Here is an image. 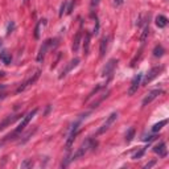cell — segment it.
Returning <instances> with one entry per match:
<instances>
[{"label":"cell","mask_w":169,"mask_h":169,"mask_svg":"<svg viewBox=\"0 0 169 169\" xmlns=\"http://www.w3.org/2000/svg\"><path fill=\"white\" fill-rule=\"evenodd\" d=\"M161 72H162V67H161V66H155V67H152V69L147 73V75L144 77V79H143V83H142V84L147 86V84H148L149 82H152L155 78L159 77V74H160Z\"/></svg>","instance_id":"obj_6"},{"label":"cell","mask_w":169,"mask_h":169,"mask_svg":"<svg viewBox=\"0 0 169 169\" xmlns=\"http://www.w3.org/2000/svg\"><path fill=\"white\" fill-rule=\"evenodd\" d=\"M32 165H33L32 159H27V160H24V161L21 162V168H24V169H27V168H32Z\"/></svg>","instance_id":"obj_27"},{"label":"cell","mask_w":169,"mask_h":169,"mask_svg":"<svg viewBox=\"0 0 169 169\" xmlns=\"http://www.w3.org/2000/svg\"><path fill=\"white\" fill-rule=\"evenodd\" d=\"M37 111H38V110H37V108H35V110H32V111H29V112H28V114L25 115V116H22L21 123H20V124H19V127H17V128H16L13 132L19 135L21 131H24V129H25V127H27L28 124H29V122H30V120H32V118L35 116L36 114H37Z\"/></svg>","instance_id":"obj_3"},{"label":"cell","mask_w":169,"mask_h":169,"mask_svg":"<svg viewBox=\"0 0 169 169\" xmlns=\"http://www.w3.org/2000/svg\"><path fill=\"white\" fill-rule=\"evenodd\" d=\"M107 48H108V37H103L102 41H100V48H99V56H100V58L105 57Z\"/></svg>","instance_id":"obj_15"},{"label":"cell","mask_w":169,"mask_h":169,"mask_svg":"<svg viewBox=\"0 0 169 169\" xmlns=\"http://www.w3.org/2000/svg\"><path fill=\"white\" fill-rule=\"evenodd\" d=\"M66 5H67V1H64L62 4H61V9H60V17H62L64 16V12L66 11Z\"/></svg>","instance_id":"obj_29"},{"label":"cell","mask_w":169,"mask_h":169,"mask_svg":"<svg viewBox=\"0 0 169 169\" xmlns=\"http://www.w3.org/2000/svg\"><path fill=\"white\" fill-rule=\"evenodd\" d=\"M19 118H22V116L21 115H11V116H7L1 123H0V131H3V129L7 128L8 126H11L13 122H16Z\"/></svg>","instance_id":"obj_12"},{"label":"cell","mask_w":169,"mask_h":169,"mask_svg":"<svg viewBox=\"0 0 169 169\" xmlns=\"http://www.w3.org/2000/svg\"><path fill=\"white\" fill-rule=\"evenodd\" d=\"M74 5H75V0H72V3H70L69 8L66 9V13H67V15H70V13L73 12V8H74Z\"/></svg>","instance_id":"obj_30"},{"label":"cell","mask_w":169,"mask_h":169,"mask_svg":"<svg viewBox=\"0 0 169 169\" xmlns=\"http://www.w3.org/2000/svg\"><path fill=\"white\" fill-rule=\"evenodd\" d=\"M142 54H143V48L139 50V52H137V54L134 57V60L131 61V64H129V66H131V67H134L135 65H136V61H139V60H140V57H142Z\"/></svg>","instance_id":"obj_25"},{"label":"cell","mask_w":169,"mask_h":169,"mask_svg":"<svg viewBox=\"0 0 169 169\" xmlns=\"http://www.w3.org/2000/svg\"><path fill=\"white\" fill-rule=\"evenodd\" d=\"M0 61H1L4 65H9L11 61H12V57H11V54L7 52V50H3V52L0 53Z\"/></svg>","instance_id":"obj_18"},{"label":"cell","mask_w":169,"mask_h":169,"mask_svg":"<svg viewBox=\"0 0 169 169\" xmlns=\"http://www.w3.org/2000/svg\"><path fill=\"white\" fill-rule=\"evenodd\" d=\"M135 128L134 127H131V128L128 129V131H127V134H126V142L127 143H131L132 140H134V137H135Z\"/></svg>","instance_id":"obj_22"},{"label":"cell","mask_w":169,"mask_h":169,"mask_svg":"<svg viewBox=\"0 0 169 169\" xmlns=\"http://www.w3.org/2000/svg\"><path fill=\"white\" fill-rule=\"evenodd\" d=\"M153 152H155V153H159L160 157H165V156H167V145H165V143L161 142L160 144L155 145Z\"/></svg>","instance_id":"obj_13"},{"label":"cell","mask_w":169,"mask_h":169,"mask_svg":"<svg viewBox=\"0 0 169 169\" xmlns=\"http://www.w3.org/2000/svg\"><path fill=\"white\" fill-rule=\"evenodd\" d=\"M0 45H1V40H0Z\"/></svg>","instance_id":"obj_40"},{"label":"cell","mask_w":169,"mask_h":169,"mask_svg":"<svg viewBox=\"0 0 169 169\" xmlns=\"http://www.w3.org/2000/svg\"><path fill=\"white\" fill-rule=\"evenodd\" d=\"M98 32H99V21L97 20V22H95V28H94V35H98Z\"/></svg>","instance_id":"obj_32"},{"label":"cell","mask_w":169,"mask_h":169,"mask_svg":"<svg viewBox=\"0 0 169 169\" xmlns=\"http://www.w3.org/2000/svg\"><path fill=\"white\" fill-rule=\"evenodd\" d=\"M155 136H148V137H143V140H145V142H151V140H153Z\"/></svg>","instance_id":"obj_37"},{"label":"cell","mask_w":169,"mask_h":169,"mask_svg":"<svg viewBox=\"0 0 169 169\" xmlns=\"http://www.w3.org/2000/svg\"><path fill=\"white\" fill-rule=\"evenodd\" d=\"M78 64H79V58H74V60H72V61H70V62L66 65V67H65V69L62 70V73H61V74H60V79H62V78L66 77V75H67V73H69L70 70H73V69H74V67L77 66Z\"/></svg>","instance_id":"obj_11"},{"label":"cell","mask_w":169,"mask_h":169,"mask_svg":"<svg viewBox=\"0 0 169 169\" xmlns=\"http://www.w3.org/2000/svg\"><path fill=\"white\" fill-rule=\"evenodd\" d=\"M44 21H45V20H40V21L37 22V25H36V28H35V37L37 38V40L40 38V28H41V24H42Z\"/></svg>","instance_id":"obj_26"},{"label":"cell","mask_w":169,"mask_h":169,"mask_svg":"<svg viewBox=\"0 0 169 169\" xmlns=\"http://www.w3.org/2000/svg\"><path fill=\"white\" fill-rule=\"evenodd\" d=\"M29 3V0H24V4H28Z\"/></svg>","instance_id":"obj_39"},{"label":"cell","mask_w":169,"mask_h":169,"mask_svg":"<svg viewBox=\"0 0 169 169\" xmlns=\"http://www.w3.org/2000/svg\"><path fill=\"white\" fill-rule=\"evenodd\" d=\"M60 58H61V53H58V56H57V60H56V61H54V64L52 65V69H53V67H56V66H57V64H58V61H60Z\"/></svg>","instance_id":"obj_36"},{"label":"cell","mask_w":169,"mask_h":169,"mask_svg":"<svg viewBox=\"0 0 169 169\" xmlns=\"http://www.w3.org/2000/svg\"><path fill=\"white\" fill-rule=\"evenodd\" d=\"M98 145L97 142H94V140L91 139V137H89V139H86V142L83 143L82 145H81L79 148H78V151L75 152L74 155L72 156V160H78L79 157L84 156V155L87 153V152L90 151V149H95V147Z\"/></svg>","instance_id":"obj_1"},{"label":"cell","mask_w":169,"mask_h":169,"mask_svg":"<svg viewBox=\"0 0 169 169\" xmlns=\"http://www.w3.org/2000/svg\"><path fill=\"white\" fill-rule=\"evenodd\" d=\"M50 42H52V40H46L44 42V44L41 45V48H40V50H38V54H37V62L38 64H41L42 61H44V57H45V54H46V50H48V48H49V45H50Z\"/></svg>","instance_id":"obj_10"},{"label":"cell","mask_w":169,"mask_h":169,"mask_svg":"<svg viewBox=\"0 0 169 169\" xmlns=\"http://www.w3.org/2000/svg\"><path fill=\"white\" fill-rule=\"evenodd\" d=\"M100 0H91V8H95L98 7V4H99Z\"/></svg>","instance_id":"obj_35"},{"label":"cell","mask_w":169,"mask_h":169,"mask_svg":"<svg viewBox=\"0 0 169 169\" xmlns=\"http://www.w3.org/2000/svg\"><path fill=\"white\" fill-rule=\"evenodd\" d=\"M4 75H5V73H4V72H0V78H3Z\"/></svg>","instance_id":"obj_38"},{"label":"cell","mask_w":169,"mask_h":169,"mask_svg":"<svg viewBox=\"0 0 169 169\" xmlns=\"http://www.w3.org/2000/svg\"><path fill=\"white\" fill-rule=\"evenodd\" d=\"M81 40H82V30H78L77 35L74 36L73 38V52H78L79 49V45H81Z\"/></svg>","instance_id":"obj_14"},{"label":"cell","mask_w":169,"mask_h":169,"mask_svg":"<svg viewBox=\"0 0 169 169\" xmlns=\"http://www.w3.org/2000/svg\"><path fill=\"white\" fill-rule=\"evenodd\" d=\"M13 29H15V22L11 21V24L8 25V35H9V33H12V32H13Z\"/></svg>","instance_id":"obj_31"},{"label":"cell","mask_w":169,"mask_h":169,"mask_svg":"<svg viewBox=\"0 0 169 169\" xmlns=\"http://www.w3.org/2000/svg\"><path fill=\"white\" fill-rule=\"evenodd\" d=\"M167 123H168V120H167V119H164V120H161V122L156 123V124H155L153 127H152V132H153V134H156V132H159L160 129L162 128V127H164L165 124H167Z\"/></svg>","instance_id":"obj_21"},{"label":"cell","mask_w":169,"mask_h":169,"mask_svg":"<svg viewBox=\"0 0 169 169\" xmlns=\"http://www.w3.org/2000/svg\"><path fill=\"white\" fill-rule=\"evenodd\" d=\"M148 35H149V21L148 22H145V25H144V28H143V30H142V35H140V42H142V45H144V42L145 40L148 38Z\"/></svg>","instance_id":"obj_17"},{"label":"cell","mask_w":169,"mask_h":169,"mask_svg":"<svg viewBox=\"0 0 169 169\" xmlns=\"http://www.w3.org/2000/svg\"><path fill=\"white\" fill-rule=\"evenodd\" d=\"M160 94H162V90H153V91H151V92H149V94L147 95V97L143 99V103H142L143 107H145L147 105H149V103H151L152 100L156 99V98L159 97Z\"/></svg>","instance_id":"obj_9"},{"label":"cell","mask_w":169,"mask_h":169,"mask_svg":"<svg viewBox=\"0 0 169 169\" xmlns=\"http://www.w3.org/2000/svg\"><path fill=\"white\" fill-rule=\"evenodd\" d=\"M156 164V160H153V161H151V162H148L147 165H144V169H149L151 167H153V165Z\"/></svg>","instance_id":"obj_33"},{"label":"cell","mask_w":169,"mask_h":169,"mask_svg":"<svg viewBox=\"0 0 169 169\" xmlns=\"http://www.w3.org/2000/svg\"><path fill=\"white\" fill-rule=\"evenodd\" d=\"M123 3H124V0H115V1H114V5H115V7H120Z\"/></svg>","instance_id":"obj_34"},{"label":"cell","mask_w":169,"mask_h":169,"mask_svg":"<svg viewBox=\"0 0 169 169\" xmlns=\"http://www.w3.org/2000/svg\"><path fill=\"white\" fill-rule=\"evenodd\" d=\"M100 89H102V84H98V86H97V87H95V89H94V90H92V91H91V92H90V94H89V97H87V98H86V99H84V103H86V102H89V100H90V99H91V98H92V97H94V94H97V92H98V91H99V90H100Z\"/></svg>","instance_id":"obj_24"},{"label":"cell","mask_w":169,"mask_h":169,"mask_svg":"<svg viewBox=\"0 0 169 169\" xmlns=\"http://www.w3.org/2000/svg\"><path fill=\"white\" fill-rule=\"evenodd\" d=\"M108 95H110V90H108V91H107V92H106V94H103V95H102V97H100V98H99V99H98V100H95V102H92V103H91V106H90V107H91V108H97V107H98V106H99V105H100V103H102V102H103V100H105V99H106V98H107V97H108Z\"/></svg>","instance_id":"obj_20"},{"label":"cell","mask_w":169,"mask_h":169,"mask_svg":"<svg viewBox=\"0 0 169 169\" xmlns=\"http://www.w3.org/2000/svg\"><path fill=\"white\" fill-rule=\"evenodd\" d=\"M142 78H143V74H137V75H135L134 79L131 81L129 89H128V91H127V94H128L129 97H132V95H134L135 92L137 91V89H139L140 83H142Z\"/></svg>","instance_id":"obj_7"},{"label":"cell","mask_w":169,"mask_h":169,"mask_svg":"<svg viewBox=\"0 0 169 169\" xmlns=\"http://www.w3.org/2000/svg\"><path fill=\"white\" fill-rule=\"evenodd\" d=\"M81 120H82V119L77 120V122H75L74 124H73V127H72V131H70L69 137H67V140H66V144H65V149H66V151H70L72 147H73V144H74V140H75V137H77L78 132H79Z\"/></svg>","instance_id":"obj_2"},{"label":"cell","mask_w":169,"mask_h":169,"mask_svg":"<svg viewBox=\"0 0 169 169\" xmlns=\"http://www.w3.org/2000/svg\"><path fill=\"white\" fill-rule=\"evenodd\" d=\"M162 54H164V48H162L161 45H157L153 49V56L155 57H161Z\"/></svg>","instance_id":"obj_23"},{"label":"cell","mask_w":169,"mask_h":169,"mask_svg":"<svg viewBox=\"0 0 169 169\" xmlns=\"http://www.w3.org/2000/svg\"><path fill=\"white\" fill-rule=\"evenodd\" d=\"M145 149H147V147H144V148H140V151L139 152H136V153L132 156V159L134 160H137V159H140V157L144 155V152H145Z\"/></svg>","instance_id":"obj_28"},{"label":"cell","mask_w":169,"mask_h":169,"mask_svg":"<svg viewBox=\"0 0 169 169\" xmlns=\"http://www.w3.org/2000/svg\"><path fill=\"white\" fill-rule=\"evenodd\" d=\"M40 74H41V72H40V70H37V72H36L35 74L32 75V77H30V78H28V79L25 81L24 83H21L20 86L17 87V90H16V92H17V94H20V92L25 91V90H27L29 86H32V84H35V83H36V81H37L38 78H40Z\"/></svg>","instance_id":"obj_5"},{"label":"cell","mask_w":169,"mask_h":169,"mask_svg":"<svg viewBox=\"0 0 169 169\" xmlns=\"http://www.w3.org/2000/svg\"><path fill=\"white\" fill-rule=\"evenodd\" d=\"M116 64H118V60H115V58H111V60L108 61V62L106 64V66L103 67V72H102V75L103 77H111L112 73H114L115 67H116Z\"/></svg>","instance_id":"obj_8"},{"label":"cell","mask_w":169,"mask_h":169,"mask_svg":"<svg viewBox=\"0 0 169 169\" xmlns=\"http://www.w3.org/2000/svg\"><path fill=\"white\" fill-rule=\"evenodd\" d=\"M90 40H91V35L89 32L84 33V40H83V53L89 54L90 52Z\"/></svg>","instance_id":"obj_16"},{"label":"cell","mask_w":169,"mask_h":169,"mask_svg":"<svg viewBox=\"0 0 169 169\" xmlns=\"http://www.w3.org/2000/svg\"><path fill=\"white\" fill-rule=\"evenodd\" d=\"M118 119V112H112L111 115H110L108 118L106 119V122L103 123L102 126L99 127V129L97 131V136H99V135H102V134H105L106 131H108L110 129V127H111L112 124L115 123V120Z\"/></svg>","instance_id":"obj_4"},{"label":"cell","mask_w":169,"mask_h":169,"mask_svg":"<svg viewBox=\"0 0 169 169\" xmlns=\"http://www.w3.org/2000/svg\"><path fill=\"white\" fill-rule=\"evenodd\" d=\"M167 24H168V19L165 17V16L159 15L156 17V25L159 28H165V27H167Z\"/></svg>","instance_id":"obj_19"}]
</instances>
